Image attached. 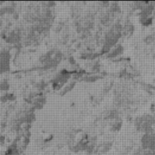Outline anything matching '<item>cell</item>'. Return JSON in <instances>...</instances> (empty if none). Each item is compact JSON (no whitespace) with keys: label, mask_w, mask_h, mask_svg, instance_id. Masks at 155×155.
<instances>
[{"label":"cell","mask_w":155,"mask_h":155,"mask_svg":"<svg viewBox=\"0 0 155 155\" xmlns=\"http://www.w3.org/2000/svg\"><path fill=\"white\" fill-rule=\"evenodd\" d=\"M16 8V2H2L0 5V12L1 15L3 14H12L14 13Z\"/></svg>","instance_id":"cell-10"},{"label":"cell","mask_w":155,"mask_h":155,"mask_svg":"<svg viewBox=\"0 0 155 155\" xmlns=\"http://www.w3.org/2000/svg\"><path fill=\"white\" fill-rule=\"evenodd\" d=\"M21 151L18 147V144L12 142V144L8 145L5 151V155H20Z\"/></svg>","instance_id":"cell-17"},{"label":"cell","mask_w":155,"mask_h":155,"mask_svg":"<svg viewBox=\"0 0 155 155\" xmlns=\"http://www.w3.org/2000/svg\"><path fill=\"white\" fill-rule=\"evenodd\" d=\"M11 53L6 48H2L0 51V62H1V74L8 72L10 70Z\"/></svg>","instance_id":"cell-8"},{"label":"cell","mask_w":155,"mask_h":155,"mask_svg":"<svg viewBox=\"0 0 155 155\" xmlns=\"http://www.w3.org/2000/svg\"><path fill=\"white\" fill-rule=\"evenodd\" d=\"M114 102L117 107L128 106L133 101V89L125 82H120L114 86Z\"/></svg>","instance_id":"cell-1"},{"label":"cell","mask_w":155,"mask_h":155,"mask_svg":"<svg viewBox=\"0 0 155 155\" xmlns=\"http://www.w3.org/2000/svg\"><path fill=\"white\" fill-rule=\"evenodd\" d=\"M122 24V36L128 37L130 36L134 32V26L129 21H125Z\"/></svg>","instance_id":"cell-15"},{"label":"cell","mask_w":155,"mask_h":155,"mask_svg":"<svg viewBox=\"0 0 155 155\" xmlns=\"http://www.w3.org/2000/svg\"><path fill=\"white\" fill-rule=\"evenodd\" d=\"M114 86V81L113 80H106L102 84V87H101V94L103 95L107 94L110 89H112V87Z\"/></svg>","instance_id":"cell-20"},{"label":"cell","mask_w":155,"mask_h":155,"mask_svg":"<svg viewBox=\"0 0 155 155\" xmlns=\"http://www.w3.org/2000/svg\"><path fill=\"white\" fill-rule=\"evenodd\" d=\"M151 114H152L154 116H155V101H154V102L151 103Z\"/></svg>","instance_id":"cell-26"},{"label":"cell","mask_w":155,"mask_h":155,"mask_svg":"<svg viewBox=\"0 0 155 155\" xmlns=\"http://www.w3.org/2000/svg\"><path fill=\"white\" fill-rule=\"evenodd\" d=\"M155 125V116L152 114H142L134 119V126L136 130L141 133H147L154 130Z\"/></svg>","instance_id":"cell-3"},{"label":"cell","mask_w":155,"mask_h":155,"mask_svg":"<svg viewBox=\"0 0 155 155\" xmlns=\"http://www.w3.org/2000/svg\"><path fill=\"white\" fill-rule=\"evenodd\" d=\"M88 155H101V154H98V153H92V154H89Z\"/></svg>","instance_id":"cell-27"},{"label":"cell","mask_w":155,"mask_h":155,"mask_svg":"<svg viewBox=\"0 0 155 155\" xmlns=\"http://www.w3.org/2000/svg\"><path fill=\"white\" fill-rule=\"evenodd\" d=\"M120 111L117 105H110L106 107L101 112V118L104 120H111L114 118L120 117Z\"/></svg>","instance_id":"cell-9"},{"label":"cell","mask_w":155,"mask_h":155,"mask_svg":"<svg viewBox=\"0 0 155 155\" xmlns=\"http://www.w3.org/2000/svg\"><path fill=\"white\" fill-rule=\"evenodd\" d=\"M123 126V120L120 117L114 118L111 120L108 121V127L110 131L118 132L120 130Z\"/></svg>","instance_id":"cell-14"},{"label":"cell","mask_w":155,"mask_h":155,"mask_svg":"<svg viewBox=\"0 0 155 155\" xmlns=\"http://www.w3.org/2000/svg\"><path fill=\"white\" fill-rule=\"evenodd\" d=\"M75 85H76L75 80H69V81H68V83H67L66 84H65L64 86L61 88V89L60 92H59V94H60L61 95H64L65 93H67L68 92L71 91V89L74 87V86H75Z\"/></svg>","instance_id":"cell-18"},{"label":"cell","mask_w":155,"mask_h":155,"mask_svg":"<svg viewBox=\"0 0 155 155\" xmlns=\"http://www.w3.org/2000/svg\"><path fill=\"white\" fill-rule=\"evenodd\" d=\"M141 147L142 150L155 151V130L142 134L141 138Z\"/></svg>","instance_id":"cell-7"},{"label":"cell","mask_w":155,"mask_h":155,"mask_svg":"<svg viewBox=\"0 0 155 155\" xmlns=\"http://www.w3.org/2000/svg\"><path fill=\"white\" fill-rule=\"evenodd\" d=\"M124 47L121 44L117 43L116 45H114L110 51H108L107 54H106V57L109 58H116L117 56L120 55L124 52Z\"/></svg>","instance_id":"cell-11"},{"label":"cell","mask_w":155,"mask_h":155,"mask_svg":"<svg viewBox=\"0 0 155 155\" xmlns=\"http://www.w3.org/2000/svg\"><path fill=\"white\" fill-rule=\"evenodd\" d=\"M152 20H153V18L151 16L139 18V21H140L141 24L144 26H148L150 25V24H151V23H152Z\"/></svg>","instance_id":"cell-24"},{"label":"cell","mask_w":155,"mask_h":155,"mask_svg":"<svg viewBox=\"0 0 155 155\" xmlns=\"http://www.w3.org/2000/svg\"><path fill=\"white\" fill-rule=\"evenodd\" d=\"M9 87H10V86H9V83L7 79L2 78L1 82H0V89H1L2 92H8Z\"/></svg>","instance_id":"cell-22"},{"label":"cell","mask_w":155,"mask_h":155,"mask_svg":"<svg viewBox=\"0 0 155 155\" xmlns=\"http://www.w3.org/2000/svg\"><path fill=\"white\" fill-rule=\"evenodd\" d=\"M86 66L92 74H98L101 69V64L98 60L89 61L86 64Z\"/></svg>","instance_id":"cell-16"},{"label":"cell","mask_w":155,"mask_h":155,"mask_svg":"<svg viewBox=\"0 0 155 155\" xmlns=\"http://www.w3.org/2000/svg\"><path fill=\"white\" fill-rule=\"evenodd\" d=\"M100 77H101V76H100L99 73L98 74H92V73H90L88 75L85 76L84 80L88 82H94L98 80V78H100Z\"/></svg>","instance_id":"cell-23"},{"label":"cell","mask_w":155,"mask_h":155,"mask_svg":"<svg viewBox=\"0 0 155 155\" xmlns=\"http://www.w3.org/2000/svg\"><path fill=\"white\" fill-rule=\"evenodd\" d=\"M113 145V142L112 141H104L101 142L98 145L97 144L96 148H95L94 153H98V154H102V153H106L108 150L110 149Z\"/></svg>","instance_id":"cell-12"},{"label":"cell","mask_w":155,"mask_h":155,"mask_svg":"<svg viewBox=\"0 0 155 155\" xmlns=\"http://www.w3.org/2000/svg\"><path fill=\"white\" fill-rule=\"evenodd\" d=\"M71 73L66 69H62L54 74L51 80V86L54 90L60 91L61 88L69 81Z\"/></svg>","instance_id":"cell-6"},{"label":"cell","mask_w":155,"mask_h":155,"mask_svg":"<svg viewBox=\"0 0 155 155\" xmlns=\"http://www.w3.org/2000/svg\"><path fill=\"white\" fill-rule=\"evenodd\" d=\"M145 42L146 43H152L155 42V34L154 33H150V34L147 35L145 37Z\"/></svg>","instance_id":"cell-25"},{"label":"cell","mask_w":155,"mask_h":155,"mask_svg":"<svg viewBox=\"0 0 155 155\" xmlns=\"http://www.w3.org/2000/svg\"><path fill=\"white\" fill-rule=\"evenodd\" d=\"M114 14L111 13L108 9H105V10H103L102 12H100V14L98 15V21L103 25H105L107 23H109L110 21V20L113 18Z\"/></svg>","instance_id":"cell-13"},{"label":"cell","mask_w":155,"mask_h":155,"mask_svg":"<svg viewBox=\"0 0 155 155\" xmlns=\"http://www.w3.org/2000/svg\"><path fill=\"white\" fill-rule=\"evenodd\" d=\"M63 58V54L58 48H51L48 51L41 54L39 61L41 64L46 68H53L58 64Z\"/></svg>","instance_id":"cell-2"},{"label":"cell","mask_w":155,"mask_h":155,"mask_svg":"<svg viewBox=\"0 0 155 155\" xmlns=\"http://www.w3.org/2000/svg\"><path fill=\"white\" fill-rule=\"evenodd\" d=\"M22 30L18 26L9 24L2 30V37L8 43H18L22 38Z\"/></svg>","instance_id":"cell-5"},{"label":"cell","mask_w":155,"mask_h":155,"mask_svg":"<svg viewBox=\"0 0 155 155\" xmlns=\"http://www.w3.org/2000/svg\"><path fill=\"white\" fill-rule=\"evenodd\" d=\"M34 87L36 88V90L42 91L43 90L44 88L46 86V83L45 82V80H42V79H40V80H37L34 83Z\"/></svg>","instance_id":"cell-21"},{"label":"cell","mask_w":155,"mask_h":155,"mask_svg":"<svg viewBox=\"0 0 155 155\" xmlns=\"http://www.w3.org/2000/svg\"><path fill=\"white\" fill-rule=\"evenodd\" d=\"M16 99V97L13 93L9 92H4L1 93V101L2 103L14 101Z\"/></svg>","instance_id":"cell-19"},{"label":"cell","mask_w":155,"mask_h":155,"mask_svg":"<svg viewBox=\"0 0 155 155\" xmlns=\"http://www.w3.org/2000/svg\"><path fill=\"white\" fill-rule=\"evenodd\" d=\"M24 100L27 104L31 105L36 110L41 109L46 101V98L42 91H27L24 96Z\"/></svg>","instance_id":"cell-4"}]
</instances>
